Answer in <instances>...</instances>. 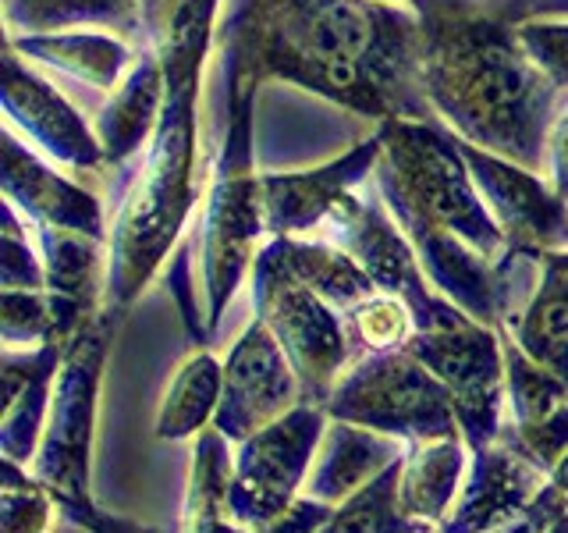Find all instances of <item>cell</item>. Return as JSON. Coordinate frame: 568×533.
I'll list each match as a JSON object with an SVG mask.
<instances>
[{
    "mask_svg": "<svg viewBox=\"0 0 568 533\" xmlns=\"http://www.w3.org/2000/svg\"><path fill=\"white\" fill-rule=\"evenodd\" d=\"M221 0H146L142 32L164 61V111L106 239V313H129L189 224L200 189V89Z\"/></svg>",
    "mask_w": 568,
    "mask_h": 533,
    "instance_id": "obj_2",
    "label": "cell"
},
{
    "mask_svg": "<svg viewBox=\"0 0 568 533\" xmlns=\"http://www.w3.org/2000/svg\"><path fill=\"white\" fill-rule=\"evenodd\" d=\"M458 147L487 210L508 235L511 253L540 260L544 253L568 249V200H561L555 185H547L537 171L479 150L466 139H458Z\"/></svg>",
    "mask_w": 568,
    "mask_h": 533,
    "instance_id": "obj_12",
    "label": "cell"
},
{
    "mask_svg": "<svg viewBox=\"0 0 568 533\" xmlns=\"http://www.w3.org/2000/svg\"><path fill=\"white\" fill-rule=\"evenodd\" d=\"M405 352L416 355L448 388L469 452L487 449L501 438L508 402L501 331L476 324V320L444 331H416L405 342Z\"/></svg>",
    "mask_w": 568,
    "mask_h": 533,
    "instance_id": "obj_10",
    "label": "cell"
},
{
    "mask_svg": "<svg viewBox=\"0 0 568 533\" xmlns=\"http://www.w3.org/2000/svg\"><path fill=\"white\" fill-rule=\"evenodd\" d=\"M515 342L529 360L568 381V271L544 260L540 289L515 320Z\"/></svg>",
    "mask_w": 568,
    "mask_h": 533,
    "instance_id": "obj_27",
    "label": "cell"
},
{
    "mask_svg": "<svg viewBox=\"0 0 568 533\" xmlns=\"http://www.w3.org/2000/svg\"><path fill=\"white\" fill-rule=\"evenodd\" d=\"M4 195L36 228L79 231V235L106 242L103 207L97 195L75 182H68L64 174L50 171L11 132H4Z\"/></svg>",
    "mask_w": 568,
    "mask_h": 533,
    "instance_id": "obj_17",
    "label": "cell"
},
{
    "mask_svg": "<svg viewBox=\"0 0 568 533\" xmlns=\"http://www.w3.org/2000/svg\"><path fill=\"white\" fill-rule=\"evenodd\" d=\"M231 470H235L231 441L217 426H206V431L195 438V449H192L182 533H253L242 523H235V515L227 509Z\"/></svg>",
    "mask_w": 568,
    "mask_h": 533,
    "instance_id": "obj_24",
    "label": "cell"
},
{
    "mask_svg": "<svg viewBox=\"0 0 568 533\" xmlns=\"http://www.w3.org/2000/svg\"><path fill=\"white\" fill-rule=\"evenodd\" d=\"M327 413L316 402H298L263 431L235 444L227 509L235 523L260 533L302 494L320 438L327 431Z\"/></svg>",
    "mask_w": 568,
    "mask_h": 533,
    "instance_id": "obj_9",
    "label": "cell"
},
{
    "mask_svg": "<svg viewBox=\"0 0 568 533\" xmlns=\"http://www.w3.org/2000/svg\"><path fill=\"white\" fill-rule=\"evenodd\" d=\"M298 402H306L302 395V381L288 360V352L281 349L274 331L256 316L248 324L239 342L231 345L224 360V391L213 426L231 441L239 444L248 434L263 431L266 423H274Z\"/></svg>",
    "mask_w": 568,
    "mask_h": 533,
    "instance_id": "obj_13",
    "label": "cell"
},
{
    "mask_svg": "<svg viewBox=\"0 0 568 533\" xmlns=\"http://www.w3.org/2000/svg\"><path fill=\"white\" fill-rule=\"evenodd\" d=\"M142 14H146V0H4L8 36L82 26H103L132 36L142 26Z\"/></svg>",
    "mask_w": 568,
    "mask_h": 533,
    "instance_id": "obj_26",
    "label": "cell"
},
{
    "mask_svg": "<svg viewBox=\"0 0 568 533\" xmlns=\"http://www.w3.org/2000/svg\"><path fill=\"white\" fill-rule=\"evenodd\" d=\"M0 89H4L8 121L18 124L47 157L75 171H97L106 164L100 139L85 118L50 82L32 76L29 64H22V53L11 47L4 53V86Z\"/></svg>",
    "mask_w": 568,
    "mask_h": 533,
    "instance_id": "obj_16",
    "label": "cell"
},
{
    "mask_svg": "<svg viewBox=\"0 0 568 533\" xmlns=\"http://www.w3.org/2000/svg\"><path fill=\"white\" fill-rule=\"evenodd\" d=\"M413 8L434 114L473 147L540 171L558 86L526 53L519 26L487 0H413Z\"/></svg>",
    "mask_w": 568,
    "mask_h": 533,
    "instance_id": "obj_3",
    "label": "cell"
},
{
    "mask_svg": "<svg viewBox=\"0 0 568 533\" xmlns=\"http://www.w3.org/2000/svg\"><path fill=\"white\" fill-rule=\"evenodd\" d=\"M227 76V71H224ZM253 82L227 76V129L221 142V160L210 171V189L200 224V260L206 289V328H221L227 302L235 299L242 278L253 271L263 239V200L253 168Z\"/></svg>",
    "mask_w": 568,
    "mask_h": 533,
    "instance_id": "obj_6",
    "label": "cell"
},
{
    "mask_svg": "<svg viewBox=\"0 0 568 533\" xmlns=\"http://www.w3.org/2000/svg\"><path fill=\"white\" fill-rule=\"evenodd\" d=\"M320 231H324L320 239H331L334 245L348 249L381 292L402 295L413 306L419 331H444L473 320L448 295H440L426 284V271L416 249L405 239V231L390 221L387 203L359 200L355 192H345Z\"/></svg>",
    "mask_w": 568,
    "mask_h": 533,
    "instance_id": "obj_11",
    "label": "cell"
},
{
    "mask_svg": "<svg viewBox=\"0 0 568 533\" xmlns=\"http://www.w3.org/2000/svg\"><path fill=\"white\" fill-rule=\"evenodd\" d=\"M519 40L526 53L544 68L558 89L568 86V18H526L519 22Z\"/></svg>",
    "mask_w": 568,
    "mask_h": 533,
    "instance_id": "obj_33",
    "label": "cell"
},
{
    "mask_svg": "<svg viewBox=\"0 0 568 533\" xmlns=\"http://www.w3.org/2000/svg\"><path fill=\"white\" fill-rule=\"evenodd\" d=\"M224 391V363H217L206 349H195L178 366L174 381L164 391V402L156 409V438L160 441H185L200 438L213 426Z\"/></svg>",
    "mask_w": 568,
    "mask_h": 533,
    "instance_id": "obj_25",
    "label": "cell"
},
{
    "mask_svg": "<svg viewBox=\"0 0 568 533\" xmlns=\"http://www.w3.org/2000/svg\"><path fill=\"white\" fill-rule=\"evenodd\" d=\"M508 22H526V18H568V0H487Z\"/></svg>",
    "mask_w": 568,
    "mask_h": 533,
    "instance_id": "obj_35",
    "label": "cell"
},
{
    "mask_svg": "<svg viewBox=\"0 0 568 533\" xmlns=\"http://www.w3.org/2000/svg\"><path fill=\"white\" fill-rule=\"evenodd\" d=\"M377 135L381 160L373 178L413 249L437 239H458L494 263L515 257L508 235L473 182L466 153L448 129H440L437 121L390 118L377 124Z\"/></svg>",
    "mask_w": 568,
    "mask_h": 533,
    "instance_id": "obj_4",
    "label": "cell"
},
{
    "mask_svg": "<svg viewBox=\"0 0 568 533\" xmlns=\"http://www.w3.org/2000/svg\"><path fill=\"white\" fill-rule=\"evenodd\" d=\"M337 505H327V502H316V497H306L298 494L295 502L284 509L274 523H266L260 533H320L334 515Z\"/></svg>",
    "mask_w": 568,
    "mask_h": 533,
    "instance_id": "obj_34",
    "label": "cell"
},
{
    "mask_svg": "<svg viewBox=\"0 0 568 533\" xmlns=\"http://www.w3.org/2000/svg\"><path fill=\"white\" fill-rule=\"evenodd\" d=\"M213 47L224 71L281 79L373 118L434 121L423 89L419 11L395 0H231Z\"/></svg>",
    "mask_w": 568,
    "mask_h": 533,
    "instance_id": "obj_1",
    "label": "cell"
},
{
    "mask_svg": "<svg viewBox=\"0 0 568 533\" xmlns=\"http://www.w3.org/2000/svg\"><path fill=\"white\" fill-rule=\"evenodd\" d=\"M547 160H550V185H555L561 200H568V111L550 124Z\"/></svg>",
    "mask_w": 568,
    "mask_h": 533,
    "instance_id": "obj_36",
    "label": "cell"
},
{
    "mask_svg": "<svg viewBox=\"0 0 568 533\" xmlns=\"http://www.w3.org/2000/svg\"><path fill=\"white\" fill-rule=\"evenodd\" d=\"M395 4H413V0H395Z\"/></svg>",
    "mask_w": 568,
    "mask_h": 533,
    "instance_id": "obj_37",
    "label": "cell"
},
{
    "mask_svg": "<svg viewBox=\"0 0 568 533\" xmlns=\"http://www.w3.org/2000/svg\"><path fill=\"white\" fill-rule=\"evenodd\" d=\"M281 260L292 266V274L310 284V289L327 299L337 313H348L352 306H359L363 299L373 292H381L373 278L363 271V263L355 260L348 249L334 245L331 239H306V235H284L274 239Z\"/></svg>",
    "mask_w": 568,
    "mask_h": 533,
    "instance_id": "obj_23",
    "label": "cell"
},
{
    "mask_svg": "<svg viewBox=\"0 0 568 533\" xmlns=\"http://www.w3.org/2000/svg\"><path fill=\"white\" fill-rule=\"evenodd\" d=\"M0 284L4 289H47L43 257L32 253L29 231L18 221V207L4 203V242H0Z\"/></svg>",
    "mask_w": 568,
    "mask_h": 533,
    "instance_id": "obj_32",
    "label": "cell"
},
{
    "mask_svg": "<svg viewBox=\"0 0 568 533\" xmlns=\"http://www.w3.org/2000/svg\"><path fill=\"white\" fill-rule=\"evenodd\" d=\"M547 473L526 459L515 444L497 438L487 449L473 452L469 473L462 480L452 512L437 533H494L519 520L547 491Z\"/></svg>",
    "mask_w": 568,
    "mask_h": 533,
    "instance_id": "obj_14",
    "label": "cell"
},
{
    "mask_svg": "<svg viewBox=\"0 0 568 533\" xmlns=\"http://www.w3.org/2000/svg\"><path fill=\"white\" fill-rule=\"evenodd\" d=\"M164 93H168L164 61H160L156 47L150 43L132 61L129 76L121 79V86L97 114L93 132L103 147L106 164L121 168L150 147L160 111H164Z\"/></svg>",
    "mask_w": 568,
    "mask_h": 533,
    "instance_id": "obj_20",
    "label": "cell"
},
{
    "mask_svg": "<svg viewBox=\"0 0 568 533\" xmlns=\"http://www.w3.org/2000/svg\"><path fill=\"white\" fill-rule=\"evenodd\" d=\"M53 497L26 466L4 459V484H0V533H50Z\"/></svg>",
    "mask_w": 568,
    "mask_h": 533,
    "instance_id": "obj_30",
    "label": "cell"
},
{
    "mask_svg": "<svg viewBox=\"0 0 568 533\" xmlns=\"http://www.w3.org/2000/svg\"><path fill=\"white\" fill-rule=\"evenodd\" d=\"M0 328L8 349H40L53 342V306L47 289H4Z\"/></svg>",
    "mask_w": 568,
    "mask_h": 533,
    "instance_id": "obj_31",
    "label": "cell"
},
{
    "mask_svg": "<svg viewBox=\"0 0 568 533\" xmlns=\"http://www.w3.org/2000/svg\"><path fill=\"white\" fill-rule=\"evenodd\" d=\"M114 313L100 310L89 324L64 345V360L53 381L50 416L29 473L50 491L53 505L71 523L89 533H153L150 526L124 520V515L103 512L93 502V426L97 402L106 360V334H111Z\"/></svg>",
    "mask_w": 568,
    "mask_h": 533,
    "instance_id": "obj_5",
    "label": "cell"
},
{
    "mask_svg": "<svg viewBox=\"0 0 568 533\" xmlns=\"http://www.w3.org/2000/svg\"><path fill=\"white\" fill-rule=\"evenodd\" d=\"M345 324H348L355 355L405 349L408 338L419 331L413 306H408L402 295H390V292H373L359 306H352L345 313Z\"/></svg>",
    "mask_w": 568,
    "mask_h": 533,
    "instance_id": "obj_29",
    "label": "cell"
},
{
    "mask_svg": "<svg viewBox=\"0 0 568 533\" xmlns=\"http://www.w3.org/2000/svg\"><path fill=\"white\" fill-rule=\"evenodd\" d=\"M405 452L408 444L402 438L369 431V426L359 423L327 420V431L320 438V449L313 455L302 494L327 505H342L345 497L366 487L373 476H381Z\"/></svg>",
    "mask_w": 568,
    "mask_h": 533,
    "instance_id": "obj_19",
    "label": "cell"
},
{
    "mask_svg": "<svg viewBox=\"0 0 568 533\" xmlns=\"http://www.w3.org/2000/svg\"><path fill=\"white\" fill-rule=\"evenodd\" d=\"M402 462L405 455L398 462H390L381 476H373L366 487L345 497V502L334 509L331 523L320 533H437V526L405 515L398 502Z\"/></svg>",
    "mask_w": 568,
    "mask_h": 533,
    "instance_id": "obj_28",
    "label": "cell"
},
{
    "mask_svg": "<svg viewBox=\"0 0 568 533\" xmlns=\"http://www.w3.org/2000/svg\"><path fill=\"white\" fill-rule=\"evenodd\" d=\"M253 302L256 316L274 331L281 349L288 352L306 402L324 405L337 378L355 360L345 316L292 274V266L281 260L274 239L260 245L253 260Z\"/></svg>",
    "mask_w": 568,
    "mask_h": 533,
    "instance_id": "obj_8",
    "label": "cell"
},
{
    "mask_svg": "<svg viewBox=\"0 0 568 533\" xmlns=\"http://www.w3.org/2000/svg\"><path fill=\"white\" fill-rule=\"evenodd\" d=\"M8 47L18 50L29 61H40L47 68H58L64 76L79 79L100 93H114L121 79L132 68V50L118 36L106 32H29V36H8Z\"/></svg>",
    "mask_w": 568,
    "mask_h": 533,
    "instance_id": "obj_21",
    "label": "cell"
},
{
    "mask_svg": "<svg viewBox=\"0 0 568 533\" xmlns=\"http://www.w3.org/2000/svg\"><path fill=\"white\" fill-rule=\"evenodd\" d=\"M377 160H381V135H373L324 168L263 174L260 200H263L266 235L284 239V235H306V231L324 228L334 207L342 203V195L359 185L366 174H373Z\"/></svg>",
    "mask_w": 568,
    "mask_h": 533,
    "instance_id": "obj_15",
    "label": "cell"
},
{
    "mask_svg": "<svg viewBox=\"0 0 568 533\" xmlns=\"http://www.w3.org/2000/svg\"><path fill=\"white\" fill-rule=\"evenodd\" d=\"M324 413L405 444L462 438L448 388L405 349L355 355L324 402Z\"/></svg>",
    "mask_w": 568,
    "mask_h": 533,
    "instance_id": "obj_7",
    "label": "cell"
},
{
    "mask_svg": "<svg viewBox=\"0 0 568 533\" xmlns=\"http://www.w3.org/2000/svg\"><path fill=\"white\" fill-rule=\"evenodd\" d=\"M469 459L473 452L462 438L408 444L398 480V502L405 515L440 526L462 491V480L469 473Z\"/></svg>",
    "mask_w": 568,
    "mask_h": 533,
    "instance_id": "obj_22",
    "label": "cell"
},
{
    "mask_svg": "<svg viewBox=\"0 0 568 533\" xmlns=\"http://www.w3.org/2000/svg\"><path fill=\"white\" fill-rule=\"evenodd\" d=\"M64 360V345L4 352V420H0V452L18 466H32L47 431L53 381Z\"/></svg>",
    "mask_w": 568,
    "mask_h": 533,
    "instance_id": "obj_18",
    "label": "cell"
}]
</instances>
